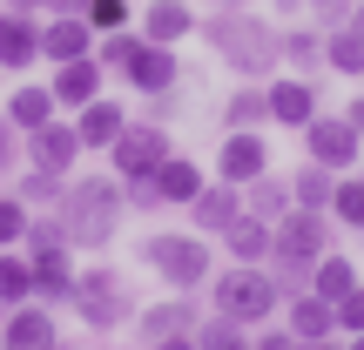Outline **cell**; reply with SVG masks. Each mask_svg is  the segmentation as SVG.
Masks as SVG:
<instances>
[{"mask_svg": "<svg viewBox=\"0 0 364 350\" xmlns=\"http://www.w3.org/2000/svg\"><path fill=\"white\" fill-rule=\"evenodd\" d=\"M61 229H68V243H81V249L115 243V229H122V182L115 175H68Z\"/></svg>", "mask_w": 364, "mask_h": 350, "instance_id": "obj_1", "label": "cell"}, {"mask_svg": "<svg viewBox=\"0 0 364 350\" xmlns=\"http://www.w3.org/2000/svg\"><path fill=\"white\" fill-rule=\"evenodd\" d=\"M196 27H203V40L236 67V75H270V67L284 61V54H277V27L257 21V13H243V7H216Z\"/></svg>", "mask_w": 364, "mask_h": 350, "instance_id": "obj_2", "label": "cell"}, {"mask_svg": "<svg viewBox=\"0 0 364 350\" xmlns=\"http://www.w3.org/2000/svg\"><path fill=\"white\" fill-rule=\"evenodd\" d=\"M68 303H75V317H81L88 330H122V324L135 317V297H129V283H122L115 270H81Z\"/></svg>", "mask_w": 364, "mask_h": 350, "instance_id": "obj_3", "label": "cell"}, {"mask_svg": "<svg viewBox=\"0 0 364 350\" xmlns=\"http://www.w3.org/2000/svg\"><path fill=\"white\" fill-rule=\"evenodd\" d=\"M277 310V276H263L257 263H236V270L216 276V317L230 324H263Z\"/></svg>", "mask_w": 364, "mask_h": 350, "instance_id": "obj_4", "label": "cell"}, {"mask_svg": "<svg viewBox=\"0 0 364 350\" xmlns=\"http://www.w3.org/2000/svg\"><path fill=\"white\" fill-rule=\"evenodd\" d=\"M169 155H176V142H169V128H162V121H129V128L108 142L115 182H149V175H156Z\"/></svg>", "mask_w": 364, "mask_h": 350, "instance_id": "obj_5", "label": "cell"}, {"mask_svg": "<svg viewBox=\"0 0 364 350\" xmlns=\"http://www.w3.org/2000/svg\"><path fill=\"white\" fill-rule=\"evenodd\" d=\"M270 256H277V276H297L304 263H317L324 256V209H297L290 202L284 216L270 222Z\"/></svg>", "mask_w": 364, "mask_h": 350, "instance_id": "obj_6", "label": "cell"}, {"mask_svg": "<svg viewBox=\"0 0 364 350\" xmlns=\"http://www.w3.org/2000/svg\"><path fill=\"white\" fill-rule=\"evenodd\" d=\"M142 256L162 270V283H169V290L209 283V249H203V236H149Z\"/></svg>", "mask_w": 364, "mask_h": 350, "instance_id": "obj_7", "label": "cell"}, {"mask_svg": "<svg viewBox=\"0 0 364 350\" xmlns=\"http://www.w3.org/2000/svg\"><path fill=\"white\" fill-rule=\"evenodd\" d=\"M304 148H311V162L331 169V175H344V169L364 162V135L344 115H311V121H304Z\"/></svg>", "mask_w": 364, "mask_h": 350, "instance_id": "obj_8", "label": "cell"}, {"mask_svg": "<svg viewBox=\"0 0 364 350\" xmlns=\"http://www.w3.org/2000/svg\"><path fill=\"white\" fill-rule=\"evenodd\" d=\"M216 175L223 182H257V175H270V142H263L257 128H230L223 135V148H216Z\"/></svg>", "mask_w": 364, "mask_h": 350, "instance_id": "obj_9", "label": "cell"}, {"mask_svg": "<svg viewBox=\"0 0 364 350\" xmlns=\"http://www.w3.org/2000/svg\"><path fill=\"white\" fill-rule=\"evenodd\" d=\"M122 81H129V88H142V94H162V88H176V81H182V61H176V48L142 40V48L122 61Z\"/></svg>", "mask_w": 364, "mask_h": 350, "instance_id": "obj_10", "label": "cell"}, {"mask_svg": "<svg viewBox=\"0 0 364 350\" xmlns=\"http://www.w3.org/2000/svg\"><path fill=\"white\" fill-rule=\"evenodd\" d=\"M27 155H34V169H48V175H75V162L88 155V148H81V135L68 128V121H48V128L27 135Z\"/></svg>", "mask_w": 364, "mask_h": 350, "instance_id": "obj_11", "label": "cell"}, {"mask_svg": "<svg viewBox=\"0 0 364 350\" xmlns=\"http://www.w3.org/2000/svg\"><path fill=\"white\" fill-rule=\"evenodd\" d=\"M81 54H95V27L81 21V13H54V21H41V61H81Z\"/></svg>", "mask_w": 364, "mask_h": 350, "instance_id": "obj_12", "label": "cell"}, {"mask_svg": "<svg viewBox=\"0 0 364 350\" xmlns=\"http://www.w3.org/2000/svg\"><path fill=\"white\" fill-rule=\"evenodd\" d=\"M102 75H108V67L95 61V54H81V61H61V67H54V81H48L54 108H88L95 94H102Z\"/></svg>", "mask_w": 364, "mask_h": 350, "instance_id": "obj_13", "label": "cell"}, {"mask_svg": "<svg viewBox=\"0 0 364 350\" xmlns=\"http://www.w3.org/2000/svg\"><path fill=\"white\" fill-rule=\"evenodd\" d=\"M27 263H34V297H41V303H68V297H75L68 243H34V249H27Z\"/></svg>", "mask_w": 364, "mask_h": 350, "instance_id": "obj_14", "label": "cell"}, {"mask_svg": "<svg viewBox=\"0 0 364 350\" xmlns=\"http://www.w3.org/2000/svg\"><path fill=\"white\" fill-rule=\"evenodd\" d=\"M189 216H196L203 236H223L236 216H243V189H236V182H203V195L189 202Z\"/></svg>", "mask_w": 364, "mask_h": 350, "instance_id": "obj_15", "label": "cell"}, {"mask_svg": "<svg viewBox=\"0 0 364 350\" xmlns=\"http://www.w3.org/2000/svg\"><path fill=\"white\" fill-rule=\"evenodd\" d=\"M34 61H41V21L34 13H7V27H0V75H21Z\"/></svg>", "mask_w": 364, "mask_h": 350, "instance_id": "obj_16", "label": "cell"}, {"mask_svg": "<svg viewBox=\"0 0 364 350\" xmlns=\"http://www.w3.org/2000/svg\"><path fill=\"white\" fill-rule=\"evenodd\" d=\"M263 102H270V121H284V128H304V121L317 115V88H311L304 75L270 81V88H263Z\"/></svg>", "mask_w": 364, "mask_h": 350, "instance_id": "obj_17", "label": "cell"}, {"mask_svg": "<svg viewBox=\"0 0 364 350\" xmlns=\"http://www.w3.org/2000/svg\"><path fill=\"white\" fill-rule=\"evenodd\" d=\"M0 350H54V317L41 310V303H21V310H7Z\"/></svg>", "mask_w": 364, "mask_h": 350, "instance_id": "obj_18", "label": "cell"}, {"mask_svg": "<svg viewBox=\"0 0 364 350\" xmlns=\"http://www.w3.org/2000/svg\"><path fill=\"white\" fill-rule=\"evenodd\" d=\"M122 128H129V115H122V102H108V94H95V102L81 108V121H75L81 148H108Z\"/></svg>", "mask_w": 364, "mask_h": 350, "instance_id": "obj_19", "label": "cell"}, {"mask_svg": "<svg viewBox=\"0 0 364 350\" xmlns=\"http://www.w3.org/2000/svg\"><path fill=\"white\" fill-rule=\"evenodd\" d=\"M189 27H196V13L182 0H149V13H142V40H156V48H176Z\"/></svg>", "mask_w": 364, "mask_h": 350, "instance_id": "obj_20", "label": "cell"}, {"mask_svg": "<svg viewBox=\"0 0 364 350\" xmlns=\"http://www.w3.org/2000/svg\"><path fill=\"white\" fill-rule=\"evenodd\" d=\"M156 195H162V202H176V209H189L196 195H203V169H196L189 155H169L156 169Z\"/></svg>", "mask_w": 364, "mask_h": 350, "instance_id": "obj_21", "label": "cell"}, {"mask_svg": "<svg viewBox=\"0 0 364 350\" xmlns=\"http://www.w3.org/2000/svg\"><path fill=\"white\" fill-rule=\"evenodd\" d=\"M284 324H290V337H297V344L338 337V310H331L324 297H297V303H290V317H284Z\"/></svg>", "mask_w": 364, "mask_h": 350, "instance_id": "obj_22", "label": "cell"}, {"mask_svg": "<svg viewBox=\"0 0 364 350\" xmlns=\"http://www.w3.org/2000/svg\"><path fill=\"white\" fill-rule=\"evenodd\" d=\"M223 236H230V256H236V263H263V256H270V236H277V229H270L263 216H250V209H243V216H236Z\"/></svg>", "mask_w": 364, "mask_h": 350, "instance_id": "obj_23", "label": "cell"}, {"mask_svg": "<svg viewBox=\"0 0 364 350\" xmlns=\"http://www.w3.org/2000/svg\"><path fill=\"white\" fill-rule=\"evenodd\" d=\"M7 121H14L21 135L48 128V121H54V94H48V88H14V94H7Z\"/></svg>", "mask_w": 364, "mask_h": 350, "instance_id": "obj_24", "label": "cell"}, {"mask_svg": "<svg viewBox=\"0 0 364 350\" xmlns=\"http://www.w3.org/2000/svg\"><path fill=\"white\" fill-rule=\"evenodd\" d=\"M243 209L250 216H263V222H277L290 209V175L277 182V175H257V182H243Z\"/></svg>", "mask_w": 364, "mask_h": 350, "instance_id": "obj_25", "label": "cell"}, {"mask_svg": "<svg viewBox=\"0 0 364 350\" xmlns=\"http://www.w3.org/2000/svg\"><path fill=\"white\" fill-rule=\"evenodd\" d=\"M324 67H338V75H364V34H358L351 21L324 34Z\"/></svg>", "mask_w": 364, "mask_h": 350, "instance_id": "obj_26", "label": "cell"}, {"mask_svg": "<svg viewBox=\"0 0 364 350\" xmlns=\"http://www.w3.org/2000/svg\"><path fill=\"white\" fill-rule=\"evenodd\" d=\"M331 189H338V175L317 169V162H304V169L290 175V202L297 209H331Z\"/></svg>", "mask_w": 364, "mask_h": 350, "instance_id": "obj_27", "label": "cell"}, {"mask_svg": "<svg viewBox=\"0 0 364 350\" xmlns=\"http://www.w3.org/2000/svg\"><path fill=\"white\" fill-rule=\"evenodd\" d=\"M189 330V303L169 297V303H156V310H142V344H169Z\"/></svg>", "mask_w": 364, "mask_h": 350, "instance_id": "obj_28", "label": "cell"}, {"mask_svg": "<svg viewBox=\"0 0 364 350\" xmlns=\"http://www.w3.org/2000/svg\"><path fill=\"white\" fill-rule=\"evenodd\" d=\"M27 297H34V263L0 249V310H21Z\"/></svg>", "mask_w": 364, "mask_h": 350, "instance_id": "obj_29", "label": "cell"}, {"mask_svg": "<svg viewBox=\"0 0 364 350\" xmlns=\"http://www.w3.org/2000/svg\"><path fill=\"white\" fill-rule=\"evenodd\" d=\"M351 283H358V276H351V263H344V256H317V263H311V297L338 303Z\"/></svg>", "mask_w": 364, "mask_h": 350, "instance_id": "obj_30", "label": "cell"}, {"mask_svg": "<svg viewBox=\"0 0 364 350\" xmlns=\"http://www.w3.org/2000/svg\"><path fill=\"white\" fill-rule=\"evenodd\" d=\"M257 121H270V102H263V88H236L230 108H223V128H257Z\"/></svg>", "mask_w": 364, "mask_h": 350, "instance_id": "obj_31", "label": "cell"}, {"mask_svg": "<svg viewBox=\"0 0 364 350\" xmlns=\"http://www.w3.org/2000/svg\"><path fill=\"white\" fill-rule=\"evenodd\" d=\"M277 54H284L290 67H317V61H324V40L304 34V27H290V34H277Z\"/></svg>", "mask_w": 364, "mask_h": 350, "instance_id": "obj_32", "label": "cell"}, {"mask_svg": "<svg viewBox=\"0 0 364 350\" xmlns=\"http://www.w3.org/2000/svg\"><path fill=\"white\" fill-rule=\"evenodd\" d=\"M129 21H135L129 0H88V27H95V34H122Z\"/></svg>", "mask_w": 364, "mask_h": 350, "instance_id": "obj_33", "label": "cell"}, {"mask_svg": "<svg viewBox=\"0 0 364 350\" xmlns=\"http://www.w3.org/2000/svg\"><path fill=\"white\" fill-rule=\"evenodd\" d=\"M27 202L21 195H0V249H14V243H27Z\"/></svg>", "mask_w": 364, "mask_h": 350, "instance_id": "obj_34", "label": "cell"}, {"mask_svg": "<svg viewBox=\"0 0 364 350\" xmlns=\"http://www.w3.org/2000/svg\"><path fill=\"white\" fill-rule=\"evenodd\" d=\"M135 48H142V34H135V27H122V34H102V40H95V61L122 75V61H129Z\"/></svg>", "mask_w": 364, "mask_h": 350, "instance_id": "obj_35", "label": "cell"}, {"mask_svg": "<svg viewBox=\"0 0 364 350\" xmlns=\"http://www.w3.org/2000/svg\"><path fill=\"white\" fill-rule=\"evenodd\" d=\"M331 209H338V222L364 229V182H338V189H331Z\"/></svg>", "mask_w": 364, "mask_h": 350, "instance_id": "obj_36", "label": "cell"}, {"mask_svg": "<svg viewBox=\"0 0 364 350\" xmlns=\"http://www.w3.org/2000/svg\"><path fill=\"white\" fill-rule=\"evenodd\" d=\"M196 344H203V350H257V344L243 337V324H230V317H216V324H209Z\"/></svg>", "mask_w": 364, "mask_h": 350, "instance_id": "obj_37", "label": "cell"}, {"mask_svg": "<svg viewBox=\"0 0 364 350\" xmlns=\"http://www.w3.org/2000/svg\"><path fill=\"white\" fill-rule=\"evenodd\" d=\"M61 189H68V175L27 169V182H21V202H61Z\"/></svg>", "mask_w": 364, "mask_h": 350, "instance_id": "obj_38", "label": "cell"}, {"mask_svg": "<svg viewBox=\"0 0 364 350\" xmlns=\"http://www.w3.org/2000/svg\"><path fill=\"white\" fill-rule=\"evenodd\" d=\"M331 310H338V330H351V337H364V290H358V283L344 290V297L331 303Z\"/></svg>", "mask_w": 364, "mask_h": 350, "instance_id": "obj_39", "label": "cell"}, {"mask_svg": "<svg viewBox=\"0 0 364 350\" xmlns=\"http://www.w3.org/2000/svg\"><path fill=\"white\" fill-rule=\"evenodd\" d=\"M14 135H21V128H14V121H7V115H0V175H7V169H14Z\"/></svg>", "mask_w": 364, "mask_h": 350, "instance_id": "obj_40", "label": "cell"}, {"mask_svg": "<svg viewBox=\"0 0 364 350\" xmlns=\"http://www.w3.org/2000/svg\"><path fill=\"white\" fill-rule=\"evenodd\" d=\"M257 350H304V344L290 337V330H277V337H257Z\"/></svg>", "mask_w": 364, "mask_h": 350, "instance_id": "obj_41", "label": "cell"}, {"mask_svg": "<svg viewBox=\"0 0 364 350\" xmlns=\"http://www.w3.org/2000/svg\"><path fill=\"white\" fill-rule=\"evenodd\" d=\"M54 13H81V21H88V0H48Z\"/></svg>", "mask_w": 364, "mask_h": 350, "instance_id": "obj_42", "label": "cell"}, {"mask_svg": "<svg viewBox=\"0 0 364 350\" xmlns=\"http://www.w3.org/2000/svg\"><path fill=\"white\" fill-rule=\"evenodd\" d=\"M344 121H351V128L364 135V94H358V102H351V108H344Z\"/></svg>", "mask_w": 364, "mask_h": 350, "instance_id": "obj_43", "label": "cell"}, {"mask_svg": "<svg viewBox=\"0 0 364 350\" xmlns=\"http://www.w3.org/2000/svg\"><path fill=\"white\" fill-rule=\"evenodd\" d=\"M48 0H7V13H41Z\"/></svg>", "mask_w": 364, "mask_h": 350, "instance_id": "obj_44", "label": "cell"}, {"mask_svg": "<svg viewBox=\"0 0 364 350\" xmlns=\"http://www.w3.org/2000/svg\"><path fill=\"white\" fill-rule=\"evenodd\" d=\"M156 350H203V344H189V337H169V344H156Z\"/></svg>", "mask_w": 364, "mask_h": 350, "instance_id": "obj_45", "label": "cell"}, {"mask_svg": "<svg viewBox=\"0 0 364 350\" xmlns=\"http://www.w3.org/2000/svg\"><path fill=\"white\" fill-rule=\"evenodd\" d=\"M304 350H338V344H331V337H317V344H304Z\"/></svg>", "mask_w": 364, "mask_h": 350, "instance_id": "obj_46", "label": "cell"}, {"mask_svg": "<svg viewBox=\"0 0 364 350\" xmlns=\"http://www.w3.org/2000/svg\"><path fill=\"white\" fill-rule=\"evenodd\" d=\"M351 27H358V34H364V7H358V13H351Z\"/></svg>", "mask_w": 364, "mask_h": 350, "instance_id": "obj_47", "label": "cell"}, {"mask_svg": "<svg viewBox=\"0 0 364 350\" xmlns=\"http://www.w3.org/2000/svg\"><path fill=\"white\" fill-rule=\"evenodd\" d=\"M317 7H344V0H317Z\"/></svg>", "mask_w": 364, "mask_h": 350, "instance_id": "obj_48", "label": "cell"}, {"mask_svg": "<svg viewBox=\"0 0 364 350\" xmlns=\"http://www.w3.org/2000/svg\"><path fill=\"white\" fill-rule=\"evenodd\" d=\"M216 7H236V0H216Z\"/></svg>", "mask_w": 364, "mask_h": 350, "instance_id": "obj_49", "label": "cell"}, {"mask_svg": "<svg viewBox=\"0 0 364 350\" xmlns=\"http://www.w3.org/2000/svg\"><path fill=\"white\" fill-rule=\"evenodd\" d=\"M351 350H364V337H358V344H351Z\"/></svg>", "mask_w": 364, "mask_h": 350, "instance_id": "obj_50", "label": "cell"}, {"mask_svg": "<svg viewBox=\"0 0 364 350\" xmlns=\"http://www.w3.org/2000/svg\"><path fill=\"white\" fill-rule=\"evenodd\" d=\"M0 27H7V13H0Z\"/></svg>", "mask_w": 364, "mask_h": 350, "instance_id": "obj_51", "label": "cell"}, {"mask_svg": "<svg viewBox=\"0 0 364 350\" xmlns=\"http://www.w3.org/2000/svg\"><path fill=\"white\" fill-rule=\"evenodd\" d=\"M54 350H61V344H54Z\"/></svg>", "mask_w": 364, "mask_h": 350, "instance_id": "obj_52", "label": "cell"}]
</instances>
